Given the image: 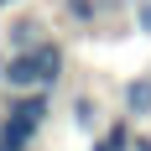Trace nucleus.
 Masks as SVG:
<instances>
[{"label":"nucleus","mask_w":151,"mask_h":151,"mask_svg":"<svg viewBox=\"0 0 151 151\" xmlns=\"http://www.w3.org/2000/svg\"><path fill=\"white\" fill-rule=\"evenodd\" d=\"M63 11L73 16L78 26H94V21L104 16V0H63Z\"/></svg>","instance_id":"4"},{"label":"nucleus","mask_w":151,"mask_h":151,"mask_svg":"<svg viewBox=\"0 0 151 151\" xmlns=\"http://www.w3.org/2000/svg\"><path fill=\"white\" fill-rule=\"evenodd\" d=\"M130 151H151V136H146V130H136V136H130Z\"/></svg>","instance_id":"7"},{"label":"nucleus","mask_w":151,"mask_h":151,"mask_svg":"<svg viewBox=\"0 0 151 151\" xmlns=\"http://www.w3.org/2000/svg\"><path fill=\"white\" fill-rule=\"evenodd\" d=\"M136 21H141V31L151 37V0H136Z\"/></svg>","instance_id":"6"},{"label":"nucleus","mask_w":151,"mask_h":151,"mask_svg":"<svg viewBox=\"0 0 151 151\" xmlns=\"http://www.w3.org/2000/svg\"><path fill=\"white\" fill-rule=\"evenodd\" d=\"M120 115H130V120H151V73H136L130 83L120 89Z\"/></svg>","instance_id":"1"},{"label":"nucleus","mask_w":151,"mask_h":151,"mask_svg":"<svg viewBox=\"0 0 151 151\" xmlns=\"http://www.w3.org/2000/svg\"><path fill=\"white\" fill-rule=\"evenodd\" d=\"M5 5H21V0H0V11H5Z\"/></svg>","instance_id":"8"},{"label":"nucleus","mask_w":151,"mask_h":151,"mask_svg":"<svg viewBox=\"0 0 151 151\" xmlns=\"http://www.w3.org/2000/svg\"><path fill=\"white\" fill-rule=\"evenodd\" d=\"M47 31L37 26V21H11V52H26V47H37Z\"/></svg>","instance_id":"3"},{"label":"nucleus","mask_w":151,"mask_h":151,"mask_svg":"<svg viewBox=\"0 0 151 151\" xmlns=\"http://www.w3.org/2000/svg\"><path fill=\"white\" fill-rule=\"evenodd\" d=\"M130 136H136V120H130V115H115V120L94 136V151H130Z\"/></svg>","instance_id":"2"},{"label":"nucleus","mask_w":151,"mask_h":151,"mask_svg":"<svg viewBox=\"0 0 151 151\" xmlns=\"http://www.w3.org/2000/svg\"><path fill=\"white\" fill-rule=\"evenodd\" d=\"M73 120L83 125V130H94V125H99V99H89V94H78V99H73Z\"/></svg>","instance_id":"5"}]
</instances>
